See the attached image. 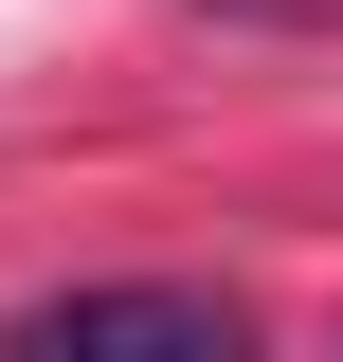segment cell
<instances>
[{"label": "cell", "mask_w": 343, "mask_h": 362, "mask_svg": "<svg viewBox=\"0 0 343 362\" xmlns=\"http://www.w3.org/2000/svg\"><path fill=\"white\" fill-rule=\"evenodd\" d=\"M18 362H235V290H37V308L0 326Z\"/></svg>", "instance_id": "obj_1"}]
</instances>
